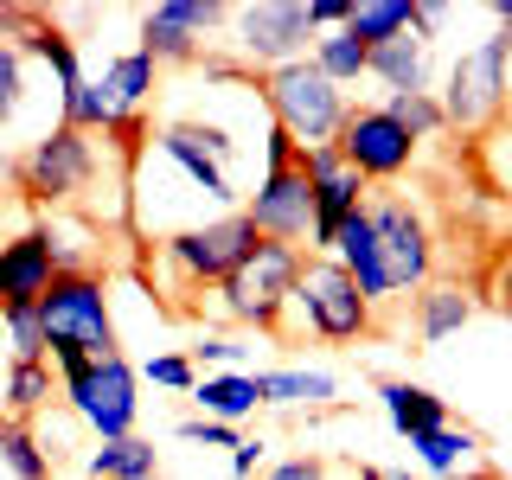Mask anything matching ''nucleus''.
<instances>
[{
	"label": "nucleus",
	"instance_id": "nucleus-16",
	"mask_svg": "<svg viewBox=\"0 0 512 480\" xmlns=\"http://www.w3.org/2000/svg\"><path fill=\"white\" fill-rule=\"evenodd\" d=\"M333 263L346 269L352 282H359V295L372 301V308H391V276H384V256H378V231H372V218L365 212H352L340 224V237H333Z\"/></svg>",
	"mask_w": 512,
	"mask_h": 480
},
{
	"label": "nucleus",
	"instance_id": "nucleus-35",
	"mask_svg": "<svg viewBox=\"0 0 512 480\" xmlns=\"http://www.w3.org/2000/svg\"><path fill=\"white\" fill-rule=\"evenodd\" d=\"M308 20H314V32H346L352 0H308Z\"/></svg>",
	"mask_w": 512,
	"mask_h": 480
},
{
	"label": "nucleus",
	"instance_id": "nucleus-8",
	"mask_svg": "<svg viewBox=\"0 0 512 480\" xmlns=\"http://www.w3.org/2000/svg\"><path fill=\"white\" fill-rule=\"evenodd\" d=\"M436 96H442L448 128H461V135H487V128L506 116V103H512V58H506L500 32H487L480 45H468V52L448 64Z\"/></svg>",
	"mask_w": 512,
	"mask_h": 480
},
{
	"label": "nucleus",
	"instance_id": "nucleus-7",
	"mask_svg": "<svg viewBox=\"0 0 512 480\" xmlns=\"http://www.w3.org/2000/svg\"><path fill=\"white\" fill-rule=\"evenodd\" d=\"M288 320H295V333H314L320 346H365L378 333V308L359 295V282L333 256L301 263V282L288 295Z\"/></svg>",
	"mask_w": 512,
	"mask_h": 480
},
{
	"label": "nucleus",
	"instance_id": "nucleus-22",
	"mask_svg": "<svg viewBox=\"0 0 512 480\" xmlns=\"http://www.w3.org/2000/svg\"><path fill=\"white\" fill-rule=\"evenodd\" d=\"M84 480H160V448L141 436L96 442L84 455Z\"/></svg>",
	"mask_w": 512,
	"mask_h": 480
},
{
	"label": "nucleus",
	"instance_id": "nucleus-31",
	"mask_svg": "<svg viewBox=\"0 0 512 480\" xmlns=\"http://www.w3.org/2000/svg\"><path fill=\"white\" fill-rule=\"evenodd\" d=\"M352 468H340L333 455H282V461H269L256 480H346Z\"/></svg>",
	"mask_w": 512,
	"mask_h": 480
},
{
	"label": "nucleus",
	"instance_id": "nucleus-2",
	"mask_svg": "<svg viewBox=\"0 0 512 480\" xmlns=\"http://www.w3.org/2000/svg\"><path fill=\"white\" fill-rule=\"evenodd\" d=\"M256 96H263L269 122L295 141V154L333 148V141H340V128H346V116H352V96L333 84L314 58H295V64H282V71H263Z\"/></svg>",
	"mask_w": 512,
	"mask_h": 480
},
{
	"label": "nucleus",
	"instance_id": "nucleus-15",
	"mask_svg": "<svg viewBox=\"0 0 512 480\" xmlns=\"http://www.w3.org/2000/svg\"><path fill=\"white\" fill-rule=\"evenodd\" d=\"M410 455H416V468L436 474V480H500L493 461H487V442H480L468 423H455V416H448L442 429H429V436H416Z\"/></svg>",
	"mask_w": 512,
	"mask_h": 480
},
{
	"label": "nucleus",
	"instance_id": "nucleus-12",
	"mask_svg": "<svg viewBox=\"0 0 512 480\" xmlns=\"http://www.w3.org/2000/svg\"><path fill=\"white\" fill-rule=\"evenodd\" d=\"M224 26H231V7H224V0H160V7L141 13V52H148L160 71H167V64H199Z\"/></svg>",
	"mask_w": 512,
	"mask_h": 480
},
{
	"label": "nucleus",
	"instance_id": "nucleus-19",
	"mask_svg": "<svg viewBox=\"0 0 512 480\" xmlns=\"http://www.w3.org/2000/svg\"><path fill=\"white\" fill-rule=\"evenodd\" d=\"M378 404H384V423H391L404 442H416V436H429V429L448 423V397H436L416 378H378Z\"/></svg>",
	"mask_w": 512,
	"mask_h": 480
},
{
	"label": "nucleus",
	"instance_id": "nucleus-39",
	"mask_svg": "<svg viewBox=\"0 0 512 480\" xmlns=\"http://www.w3.org/2000/svg\"><path fill=\"white\" fill-rule=\"evenodd\" d=\"M493 20H500V26H512V0H493Z\"/></svg>",
	"mask_w": 512,
	"mask_h": 480
},
{
	"label": "nucleus",
	"instance_id": "nucleus-30",
	"mask_svg": "<svg viewBox=\"0 0 512 480\" xmlns=\"http://www.w3.org/2000/svg\"><path fill=\"white\" fill-rule=\"evenodd\" d=\"M0 340L13 359H45V320L39 308H0Z\"/></svg>",
	"mask_w": 512,
	"mask_h": 480
},
{
	"label": "nucleus",
	"instance_id": "nucleus-40",
	"mask_svg": "<svg viewBox=\"0 0 512 480\" xmlns=\"http://www.w3.org/2000/svg\"><path fill=\"white\" fill-rule=\"evenodd\" d=\"M384 480H416V474L410 468H384Z\"/></svg>",
	"mask_w": 512,
	"mask_h": 480
},
{
	"label": "nucleus",
	"instance_id": "nucleus-23",
	"mask_svg": "<svg viewBox=\"0 0 512 480\" xmlns=\"http://www.w3.org/2000/svg\"><path fill=\"white\" fill-rule=\"evenodd\" d=\"M0 468L13 480H58V455L39 442L26 416H0Z\"/></svg>",
	"mask_w": 512,
	"mask_h": 480
},
{
	"label": "nucleus",
	"instance_id": "nucleus-9",
	"mask_svg": "<svg viewBox=\"0 0 512 480\" xmlns=\"http://www.w3.org/2000/svg\"><path fill=\"white\" fill-rule=\"evenodd\" d=\"M365 218H372V231H378V256H384V276H391V295H416V288L436 282V224H429V212L410 192H372V199H365Z\"/></svg>",
	"mask_w": 512,
	"mask_h": 480
},
{
	"label": "nucleus",
	"instance_id": "nucleus-18",
	"mask_svg": "<svg viewBox=\"0 0 512 480\" xmlns=\"http://www.w3.org/2000/svg\"><path fill=\"white\" fill-rule=\"evenodd\" d=\"M372 84H384V96H404V90H436V45L423 32H404V39L378 45L372 52Z\"/></svg>",
	"mask_w": 512,
	"mask_h": 480
},
{
	"label": "nucleus",
	"instance_id": "nucleus-10",
	"mask_svg": "<svg viewBox=\"0 0 512 480\" xmlns=\"http://www.w3.org/2000/svg\"><path fill=\"white\" fill-rule=\"evenodd\" d=\"M231 45L244 71H282V64L308 58L314 52V20H308V0H250V7H231Z\"/></svg>",
	"mask_w": 512,
	"mask_h": 480
},
{
	"label": "nucleus",
	"instance_id": "nucleus-14",
	"mask_svg": "<svg viewBox=\"0 0 512 480\" xmlns=\"http://www.w3.org/2000/svg\"><path fill=\"white\" fill-rule=\"evenodd\" d=\"M58 282V256L45 244L39 224H20V231L0 244V308H39Z\"/></svg>",
	"mask_w": 512,
	"mask_h": 480
},
{
	"label": "nucleus",
	"instance_id": "nucleus-21",
	"mask_svg": "<svg viewBox=\"0 0 512 480\" xmlns=\"http://www.w3.org/2000/svg\"><path fill=\"white\" fill-rule=\"evenodd\" d=\"M192 404H199V416H212V423L244 429L250 416L263 410V391H256V372H199Z\"/></svg>",
	"mask_w": 512,
	"mask_h": 480
},
{
	"label": "nucleus",
	"instance_id": "nucleus-27",
	"mask_svg": "<svg viewBox=\"0 0 512 480\" xmlns=\"http://www.w3.org/2000/svg\"><path fill=\"white\" fill-rule=\"evenodd\" d=\"M308 58H314V64H320V71H327V77H333V84H340L346 96L359 90L365 77H372V52H365V45L352 39V32H320Z\"/></svg>",
	"mask_w": 512,
	"mask_h": 480
},
{
	"label": "nucleus",
	"instance_id": "nucleus-29",
	"mask_svg": "<svg viewBox=\"0 0 512 480\" xmlns=\"http://www.w3.org/2000/svg\"><path fill=\"white\" fill-rule=\"evenodd\" d=\"M192 352V365H199V372H256V346L244 340V333H218V327H205L199 340L186 346Z\"/></svg>",
	"mask_w": 512,
	"mask_h": 480
},
{
	"label": "nucleus",
	"instance_id": "nucleus-37",
	"mask_svg": "<svg viewBox=\"0 0 512 480\" xmlns=\"http://www.w3.org/2000/svg\"><path fill=\"white\" fill-rule=\"evenodd\" d=\"M13 173H20V154H13V148H0V186H7Z\"/></svg>",
	"mask_w": 512,
	"mask_h": 480
},
{
	"label": "nucleus",
	"instance_id": "nucleus-17",
	"mask_svg": "<svg viewBox=\"0 0 512 480\" xmlns=\"http://www.w3.org/2000/svg\"><path fill=\"white\" fill-rule=\"evenodd\" d=\"M263 410H327L340 404V378L320 372V365H263L256 372Z\"/></svg>",
	"mask_w": 512,
	"mask_h": 480
},
{
	"label": "nucleus",
	"instance_id": "nucleus-3",
	"mask_svg": "<svg viewBox=\"0 0 512 480\" xmlns=\"http://www.w3.org/2000/svg\"><path fill=\"white\" fill-rule=\"evenodd\" d=\"M96 173H103L96 135H84V128H71V122H52L20 148L13 186H20V199H32L39 212H77L84 192L96 186Z\"/></svg>",
	"mask_w": 512,
	"mask_h": 480
},
{
	"label": "nucleus",
	"instance_id": "nucleus-11",
	"mask_svg": "<svg viewBox=\"0 0 512 480\" xmlns=\"http://www.w3.org/2000/svg\"><path fill=\"white\" fill-rule=\"evenodd\" d=\"M333 148L346 154V167L359 173L365 186H391V180H404V173L416 167L423 141L384 116V103H352V116H346V128H340Z\"/></svg>",
	"mask_w": 512,
	"mask_h": 480
},
{
	"label": "nucleus",
	"instance_id": "nucleus-4",
	"mask_svg": "<svg viewBox=\"0 0 512 480\" xmlns=\"http://www.w3.org/2000/svg\"><path fill=\"white\" fill-rule=\"evenodd\" d=\"M58 365V397L77 423L90 429L96 442H122L135 436L141 423V372L128 365V352H109V359H52Z\"/></svg>",
	"mask_w": 512,
	"mask_h": 480
},
{
	"label": "nucleus",
	"instance_id": "nucleus-6",
	"mask_svg": "<svg viewBox=\"0 0 512 480\" xmlns=\"http://www.w3.org/2000/svg\"><path fill=\"white\" fill-rule=\"evenodd\" d=\"M301 263H308V256L288 250V244H256L250 263L212 288L218 320H224V327L282 340V333H288V295H295V282H301Z\"/></svg>",
	"mask_w": 512,
	"mask_h": 480
},
{
	"label": "nucleus",
	"instance_id": "nucleus-24",
	"mask_svg": "<svg viewBox=\"0 0 512 480\" xmlns=\"http://www.w3.org/2000/svg\"><path fill=\"white\" fill-rule=\"evenodd\" d=\"M52 359H7V384H0V416H39L52 410Z\"/></svg>",
	"mask_w": 512,
	"mask_h": 480
},
{
	"label": "nucleus",
	"instance_id": "nucleus-26",
	"mask_svg": "<svg viewBox=\"0 0 512 480\" xmlns=\"http://www.w3.org/2000/svg\"><path fill=\"white\" fill-rule=\"evenodd\" d=\"M32 103V58L20 52L13 32H0V135H13Z\"/></svg>",
	"mask_w": 512,
	"mask_h": 480
},
{
	"label": "nucleus",
	"instance_id": "nucleus-28",
	"mask_svg": "<svg viewBox=\"0 0 512 480\" xmlns=\"http://www.w3.org/2000/svg\"><path fill=\"white\" fill-rule=\"evenodd\" d=\"M384 116L397 128H410L416 141H436L448 135V116H442V96L436 90H404V96H384Z\"/></svg>",
	"mask_w": 512,
	"mask_h": 480
},
{
	"label": "nucleus",
	"instance_id": "nucleus-41",
	"mask_svg": "<svg viewBox=\"0 0 512 480\" xmlns=\"http://www.w3.org/2000/svg\"><path fill=\"white\" fill-rule=\"evenodd\" d=\"M500 39H506V58H512V26H500Z\"/></svg>",
	"mask_w": 512,
	"mask_h": 480
},
{
	"label": "nucleus",
	"instance_id": "nucleus-5",
	"mask_svg": "<svg viewBox=\"0 0 512 480\" xmlns=\"http://www.w3.org/2000/svg\"><path fill=\"white\" fill-rule=\"evenodd\" d=\"M45 320V359H109L122 352L116 340V308H109V276L103 269H71L52 282V295L39 301Z\"/></svg>",
	"mask_w": 512,
	"mask_h": 480
},
{
	"label": "nucleus",
	"instance_id": "nucleus-34",
	"mask_svg": "<svg viewBox=\"0 0 512 480\" xmlns=\"http://www.w3.org/2000/svg\"><path fill=\"white\" fill-rule=\"evenodd\" d=\"M263 461H269V442L263 436H244V442L231 448V474L237 480H256V474H263Z\"/></svg>",
	"mask_w": 512,
	"mask_h": 480
},
{
	"label": "nucleus",
	"instance_id": "nucleus-36",
	"mask_svg": "<svg viewBox=\"0 0 512 480\" xmlns=\"http://www.w3.org/2000/svg\"><path fill=\"white\" fill-rule=\"evenodd\" d=\"M493 295H500V308L512 314V250L500 256V269H493Z\"/></svg>",
	"mask_w": 512,
	"mask_h": 480
},
{
	"label": "nucleus",
	"instance_id": "nucleus-13",
	"mask_svg": "<svg viewBox=\"0 0 512 480\" xmlns=\"http://www.w3.org/2000/svg\"><path fill=\"white\" fill-rule=\"evenodd\" d=\"M244 218L256 224L263 244H288L308 256V237H314V186L301 167H282V173H256V186L244 192Z\"/></svg>",
	"mask_w": 512,
	"mask_h": 480
},
{
	"label": "nucleus",
	"instance_id": "nucleus-32",
	"mask_svg": "<svg viewBox=\"0 0 512 480\" xmlns=\"http://www.w3.org/2000/svg\"><path fill=\"white\" fill-rule=\"evenodd\" d=\"M141 378L160 384V391H186V397H192V384H199V365H192V352H154V359L141 365Z\"/></svg>",
	"mask_w": 512,
	"mask_h": 480
},
{
	"label": "nucleus",
	"instance_id": "nucleus-20",
	"mask_svg": "<svg viewBox=\"0 0 512 480\" xmlns=\"http://www.w3.org/2000/svg\"><path fill=\"white\" fill-rule=\"evenodd\" d=\"M474 314H480V295H474L468 282H429V288H416V340H423V346L455 340Z\"/></svg>",
	"mask_w": 512,
	"mask_h": 480
},
{
	"label": "nucleus",
	"instance_id": "nucleus-38",
	"mask_svg": "<svg viewBox=\"0 0 512 480\" xmlns=\"http://www.w3.org/2000/svg\"><path fill=\"white\" fill-rule=\"evenodd\" d=\"M352 480H384V468H372V461H352Z\"/></svg>",
	"mask_w": 512,
	"mask_h": 480
},
{
	"label": "nucleus",
	"instance_id": "nucleus-1",
	"mask_svg": "<svg viewBox=\"0 0 512 480\" xmlns=\"http://www.w3.org/2000/svg\"><path fill=\"white\" fill-rule=\"evenodd\" d=\"M256 244H263V237H256V224L244 218V205H237V212H224V218H205V224H192V231L160 237L154 269H160V282L180 288V295H212L224 276H237V269L250 263Z\"/></svg>",
	"mask_w": 512,
	"mask_h": 480
},
{
	"label": "nucleus",
	"instance_id": "nucleus-25",
	"mask_svg": "<svg viewBox=\"0 0 512 480\" xmlns=\"http://www.w3.org/2000/svg\"><path fill=\"white\" fill-rule=\"evenodd\" d=\"M410 26H416V0H352V20H346V32L365 45V52L404 39Z\"/></svg>",
	"mask_w": 512,
	"mask_h": 480
},
{
	"label": "nucleus",
	"instance_id": "nucleus-33",
	"mask_svg": "<svg viewBox=\"0 0 512 480\" xmlns=\"http://www.w3.org/2000/svg\"><path fill=\"white\" fill-rule=\"evenodd\" d=\"M180 442H205V448H237L244 442V429H231V423H212V416H186L180 429H173Z\"/></svg>",
	"mask_w": 512,
	"mask_h": 480
}]
</instances>
